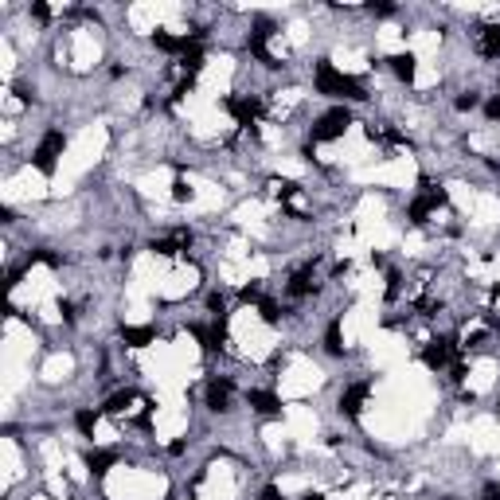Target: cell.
Segmentation results:
<instances>
[{"label": "cell", "instance_id": "obj_1", "mask_svg": "<svg viewBox=\"0 0 500 500\" xmlns=\"http://www.w3.org/2000/svg\"><path fill=\"white\" fill-rule=\"evenodd\" d=\"M317 90L320 94H329V98H348V102H364L367 98V90L360 83H356L352 74H344V71H336L329 59H320L317 63Z\"/></svg>", "mask_w": 500, "mask_h": 500}, {"label": "cell", "instance_id": "obj_2", "mask_svg": "<svg viewBox=\"0 0 500 500\" xmlns=\"http://www.w3.org/2000/svg\"><path fill=\"white\" fill-rule=\"evenodd\" d=\"M348 125H352V113L344 110V106H332V110H325L313 122V141H336V137H344Z\"/></svg>", "mask_w": 500, "mask_h": 500}, {"label": "cell", "instance_id": "obj_3", "mask_svg": "<svg viewBox=\"0 0 500 500\" xmlns=\"http://www.w3.org/2000/svg\"><path fill=\"white\" fill-rule=\"evenodd\" d=\"M63 149H67V137L59 133V129H47L43 133V141H39V149L32 153V160H36V169L43 172V176H51L55 172V164H59Z\"/></svg>", "mask_w": 500, "mask_h": 500}, {"label": "cell", "instance_id": "obj_4", "mask_svg": "<svg viewBox=\"0 0 500 500\" xmlns=\"http://www.w3.org/2000/svg\"><path fill=\"white\" fill-rule=\"evenodd\" d=\"M223 106H227V113H231L239 125H246V129H250V125L258 122V113H262V102L250 98V94H235V98H227Z\"/></svg>", "mask_w": 500, "mask_h": 500}, {"label": "cell", "instance_id": "obj_5", "mask_svg": "<svg viewBox=\"0 0 500 500\" xmlns=\"http://www.w3.org/2000/svg\"><path fill=\"white\" fill-rule=\"evenodd\" d=\"M453 348H457V344H453L450 336H438V340H430V344H426V352H422V364H426L430 371H442V367L453 360Z\"/></svg>", "mask_w": 500, "mask_h": 500}, {"label": "cell", "instance_id": "obj_6", "mask_svg": "<svg viewBox=\"0 0 500 500\" xmlns=\"http://www.w3.org/2000/svg\"><path fill=\"white\" fill-rule=\"evenodd\" d=\"M204 399H208V406H211V411H219V415H223V411H231V379L211 376Z\"/></svg>", "mask_w": 500, "mask_h": 500}, {"label": "cell", "instance_id": "obj_7", "mask_svg": "<svg viewBox=\"0 0 500 500\" xmlns=\"http://www.w3.org/2000/svg\"><path fill=\"white\" fill-rule=\"evenodd\" d=\"M367 395H371V383H352V387L340 395V415H348V418H356L360 411H364V403H367Z\"/></svg>", "mask_w": 500, "mask_h": 500}, {"label": "cell", "instance_id": "obj_8", "mask_svg": "<svg viewBox=\"0 0 500 500\" xmlns=\"http://www.w3.org/2000/svg\"><path fill=\"white\" fill-rule=\"evenodd\" d=\"M246 403L254 406L258 415H281V399L274 391H246Z\"/></svg>", "mask_w": 500, "mask_h": 500}, {"label": "cell", "instance_id": "obj_9", "mask_svg": "<svg viewBox=\"0 0 500 500\" xmlns=\"http://www.w3.org/2000/svg\"><path fill=\"white\" fill-rule=\"evenodd\" d=\"M122 340L129 344V348H145V344L157 340V329H153V325H125Z\"/></svg>", "mask_w": 500, "mask_h": 500}, {"label": "cell", "instance_id": "obj_10", "mask_svg": "<svg viewBox=\"0 0 500 500\" xmlns=\"http://www.w3.org/2000/svg\"><path fill=\"white\" fill-rule=\"evenodd\" d=\"M477 51L485 59H500V24H488L481 28V39H477Z\"/></svg>", "mask_w": 500, "mask_h": 500}, {"label": "cell", "instance_id": "obj_11", "mask_svg": "<svg viewBox=\"0 0 500 500\" xmlns=\"http://www.w3.org/2000/svg\"><path fill=\"white\" fill-rule=\"evenodd\" d=\"M285 290H290V297H309V293H313V266H301V270H297Z\"/></svg>", "mask_w": 500, "mask_h": 500}, {"label": "cell", "instance_id": "obj_12", "mask_svg": "<svg viewBox=\"0 0 500 500\" xmlns=\"http://www.w3.org/2000/svg\"><path fill=\"white\" fill-rule=\"evenodd\" d=\"M391 71L399 74V78H403V83H411V78H415V55H411V51H399V55H391Z\"/></svg>", "mask_w": 500, "mask_h": 500}, {"label": "cell", "instance_id": "obj_13", "mask_svg": "<svg viewBox=\"0 0 500 500\" xmlns=\"http://www.w3.org/2000/svg\"><path fill=\"white\" fill-rule=\"evenodd\" d=\"M113 461H118V453H110V450H90V453H86V465H90V473H106Z\"/></svg>", "mask_w": 500, "mask_h": 500}, {"label": "cell", "instance_id": "obj_14", "mask_svg": "<svg viewBox=\"0 0 500 500\" xmlns=\"http://www.w3.org/2000/svg\"><path fill=\"white\" fill-rule=\"evenodd\" d=\"M153 43H157L160 51H188V43H192V39H188V36H172V32H157V36H153Z\"/></svg>", "mask_w": 500, "mask_h": 500}, {"label": "cell", "instance_id": "obj_15", "mask_svg": "<svg viewBox=\"0 0 500 500\" xmlns=\"http://www.w3.org/2000/svg\"><path fill=\"white\" fill-rule=\"evenodd\" d=\"M149 250H153L157 258H172V254H180L184 246L176 243V239H153V243H149Z\"/></svg>", "mask_w": 500, "mask_h": 500}, {"label": "cell", "instance_id": "obj_16", "mask_svg": "<svg viewBox=\"0 0 500 500\" xmlns=\"http://www.w3.org/2000/svg\"><path fill=\"white\" fill-rule=\"evenodd\" d=\"M137 395L133 391H118V395H113L110 403H106V415H125V411H129V403H133Z\"/></svg>", "mask_w": 500, "mask_h": 500}, {"label": "cell", "instance_id": "obj_17", "mask_svg": "<svg viewBox=\"0 0 500 500\" xmlns=\"http://www.w3.org/2000/svg\"><path fill=\"white\" fill-rule=\"evenodd\" d=\"M74 426L83 430L86 438H90V434H94V426H98V411H90V406H83V411H78V415H74Z\"/></svg>", "mask_w": 500, "mask_h": 500}, {"label": "cell", "instance_id": "obj_18", "mask_svg": "<svg viewBox=\"0 0 500 500\" xmlns=\"http://www.w3.org/2000/svg\"><path fill=\"white\" fill-rule=\"evenodd\" d=\"M325 348H329L332 356L344 352V344H340V320H332V325H329V332H325Z\"/></svg>", "mask_w": 500, "mask_h": 500}, {"label": "cell", "instance_id": "obj_19", "mask_svg": "<svg viewBox=\"0 0 500 500\" xmlns=\"http://www.w3.org/2000/svg\"><path fill=\"white\" fill-rule=\"evenodd\" d=\"M258 313H262V320H266V325H278V320H281V313H278V305H274V301H258Z\"/></svg>", "mask_w": 500, "mask_h": 500}, {"label": "cell", "instance_id": "obj_20", "mask_svg": "<svg viewBox=\"0 0 500 500\" xmlns=\"http://www.w3.org/2000/svg\"><path fill=\"white\" fill-rule=\"evenodd\" d=\"M239 301H246V305H250V301H262V290L250 281V285H243V290H239Z\"/></svg>", "mask_w": 500, "mask_h": 500}, {"label": "cell", "instance_id": "obj_21", "mask_svg": "<svg viewBox=\"0 0 500 500\" xmlns=\"http://www.w3.org/2000/svg\"><path fill=\"white\" fill-rule=\"evenodd\" d=\"M477 102H481V98H477L473 90H469V94H461V98H457V110H461V113H465V110H473Z\"/></svg>", "mask_w": 500, "mask_h": 500}, {"label": "cell", "instance_id": "obj_22", "mask_svg": "<svg viewBox=\"0 0 500 500\" xmlns=\"http://www.w3.org/2000/svg\"><path fill=\"white\" fill-rule=\"evenodd\" d=\"M208 309L223 320V309H227V305H223V297H219V293H211V297H208Z\"/></svg>", "mask_w": 500, "mask_h": 500}, {"label": "cell", "instance_id": "obj_23", "mask_svg": "<svg viewBox=\"0 0 500 500\" xmlns=\"http://www.w3.org/2000/svg\"><path fill=\"white\" fill-rule=\"evenodd\" d=\"M399 297V274H387V301Z\"/></svg>", "mask_w": 500, "mask_h": 500}, {"label": "cell", "instance_id": "obj_24", "mask_svg": "<svg viewBox=\"0 0 500 500\" xmlns=\"http://www.w3.org/2000/svg\"><path fill=\"white\" fill-rule=\"evenodd\" d=\"M485 113H488V122H500V94H497V98H492V102L485 106Z\"/></svg>", "mask_w": 500, "mask_h": 500}, {"label": "cell", "instance_id": "obj_25", "mask_svg": "<svg viewBox=\"0 0 500 500\" xmlns=\"http://www.w3.org/2000/svg\"><path fill=\"white\" fill-rule=\"evenodd\" d=\"M32 16H36V20H51V8L47 4H32Z\"/></svg>", "mask_w": 500, "mask_h": 500}, {"label": "cell", "instance_id": "obj_26", "mask_svg": "<svg viewBox=\"0 0 500 500\" xmlns=\"http://www.w3.org/2000/svg\"><path fill=\"white\" fill-rule=\"evenodd\" d=\"M258 500H285V497H281V492H278V488H274V485H270V488H262V497H258Z\"/></svg>", "mask_w": 500, "mask_h": 500}, {"label": "cell", "instance_id": "obj_27", "mask_svg": "<svg viewBox=\"0 0 500 500\" xmlns=\"http://www.w3.org/2000/svg\"><path fill=\"white\" fill-rule=\"evenodd\" d=\"M485 500H500V485H485Z\"/></svg>", "mask_w": 500, "mask_h": 500}, {"label": "cell", "instance_id": "obj_28", "mask_svg": "<svg viewBox=\"0 0 500 500\" xmlns=\"http://www.w3.org/2000/svg\"><path fill=\"white\" fill-rule=\"evenodd\" d=\"M305 500H325V497H317V492H309V497Z\"/></svg>", "mask_w": 500, "mask_h": 500}, {"label": "cell", "instance_id": "obj_29", "mask_svg": "<svg viewBox=\"0 0 500 500\" xmlns=\"http://www.w3.org/2000/svg\"><path fill=\"white\" fill-rule=\"evenodd\" d=\"M497 411H500V406H497Z\"/></svg>", "mask_w": 500, "mask_h": 500}]
</instances>
